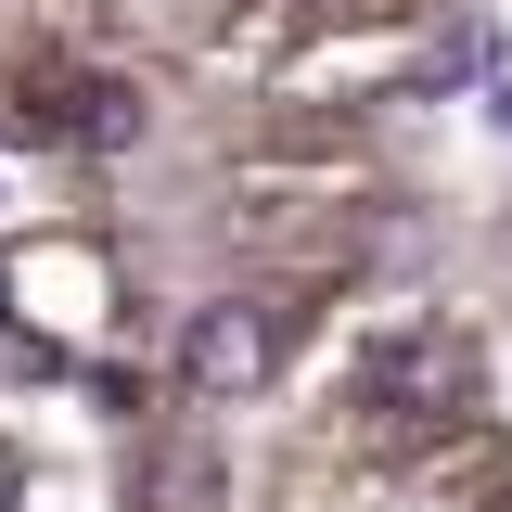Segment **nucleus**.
<instances>
[{
    "mask_svg": "<svg viewBox=\"0 0 512 512\" xmlns=\"http://www.w3.org/2000/svg\"><path fill=\"white\" fill-rule=\"evenodd\" d=\"M116 512H512V346L487 295L346 269L256 372L167 384Z\"/></svg>",
    "mask_w": 512,
    "mask_h": 512,
    "instance_id": "obj_1",
    "label": "nucleus"
},
{
    "mask_svg": "<svg viewBox=\"0 0 512 512\" xmlns=\"http://www.w3.org/2000/svg\"><path fill=\"white\" fill-rule=\"evenodd\" d=\"M77 0H0V103H39L64 64H77Z\"/></svg>",
    "mask_w": 512,
    "mask_h": 512,
    "instance_id": "obj_2",
    "label": "nucleus"
},
{
    "mask_svg": "<svg viewBox=\"0 0 512 512\" xmlns=\"http://www.w3.org/2000/svg\"><path fill=\"white\" fill-rule=\"evenodd\" d=\"M474 295H487V320H500V346H512V180L487 192V218H474V269H461Z\"/></svg>",
    "mask_w": 512,
    "mask_h": 512,
    "instance_id": "obj_3",
    "label": "nucleus"
}]
</instances>
